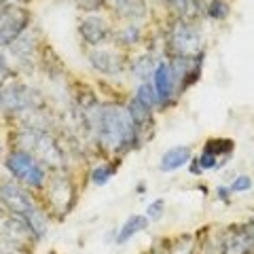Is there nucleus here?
<instances>
[{"label":"nucleus","instance_id":"obj_1","mask_svg":"<svg viewBox=\"0 0 254 254\" xmlns=\"http://www.w3.org/2000/svg\"><path fill=\"white\" fill-rule=\"evenodd\" d=\"M83 119L106 150L125 153V150H131L133 146L140 144V133L133 125L129 113H127V108L121 104H93L83 110Z\"/></svg>","mask_w":254,"mask_h":254},{"label":"nucleus","instance_id":"obj_2","mask_svg":"<svg viewBox=\"0 0 254 254\" xmlns=\"http://www.w3.org/2000/svg\"><path fill=\"white\" fill-rule=\"evenodd\" d=\"M17 140H19L21 148L28 150L30 155H34L38 161L49 163L51 168H62L64 165L62 148L58 144V140H55L49 131L38 129V127H23Z\"/></svg>","mask_w":254,"mask_h":254},{"label":"nucleus","instance_id":"obj_3","mask_svg":"<svg viewBox=\"0 0 254 254\" xmlns=\"http://www.w3.org/2000/svg\"><path fill=\"white\" fill-rule=\"evenodd\" d=\"M6 170L13 174V178H17L23 185H28L32 189H43L47 182V172L43 168V163L38 161L34 155H30L28 150L17 148L11 150L4 159Z\"/></svg>","mask_w":254,"mask_h":254},{"label":"nucleus","instance_id":"obj_4","mask_svg":"<svg viewBox=\"0 0 254 254\" xmlns=\"http://www.w3.org/2000/svg\"><path fill=\"white\" fill-rule=\"evenodd\" d=\"M30 13L19 4L0 6V47H11L26 32Z\"/></svg>","mask_w":254,"mask_h":254},{"label":"nucleus","instance_id":"obj_5","mask_svg":"<svg viewBox=\"0 0 254 254\" xmlns=\"http://www.w3.org/2000/svg\"><path fill=\"white\" fill-rule=\"evenodd\" d=\"M199 45H201V36L195 30L193 23H189L185 19L176 21V26L172 28L170 34V47L176 53V58H195L199 53Z\"/></svg>","mask_w":254,"mask_h":254},{"label":"nucleus","instance_id":"obj_6","mask_svg":"<svg viewBox=\"0 0 254 254\" xmlns=\"http://www.w3.org/2000/svg\"><path fill=\"white\" fill-rule=\"evenodd\" d=\"M0 203L4 205L6 212L19 218H26L32 210L38 208L28 190L15 185V182H0Z\"/></svg>","mask_w":254,"mask_h":254},{"label":"nucleus","instance_id":"obj_7","mask_svg":"<svg viewBox=\"0 0 254 254\" xmlns=\"http://www.w3.org/2000/svg\"><path fill=\"white\" fill-rule=\"evenodd\" d=\"M47 193H49V201L53 203V208L62 214H68L76 201V189L72 185V180L64 176V174H58V176L51 178Z\"/></svg>","mask_w":254,"mask_h":254},{"label":"nucleus","instance_id":"obj_8","mask_svg":"<svg viewBox=\"0 0 254 254\" xmlns=\"http://www.w3.org/2000/svg\"><path fill=\"white\" fill-rule=\"evenodd\" d=\"M32 91L21 83H6L0 89V106L4 113H26L32 110Z\"/></svg>","mask_w":254,"mask_h":254},{"label":"nucleus","instance_id":"obj_9","mask_svg":"<svg viewBox=\"0 0 254 254\" xmlns=\"http://www.w3.org/2000/svg\"><path fill=\"white\" fill-rule=\"evenodd\" d=\"M0 233L4 237V244L13 246V248H23L28 242H36V235L32 233V229L28 227V222L19 218V216H11L4 220L2 229H0Z\"/></svg>","mask_w":254,"mask_h":254},{"label":"nucleus","instance_id":"obj_10","mask_svg":"<svg viewBox=\"0 0 254 254\" xmlns=\"http://www.w3.org/2000/svg\"><path fill=\"white\" fill-rule=\"evenodd\" d=\"M78 34L83 36V41L87 45L98 47V45H104L108 38L113 36V32H110V26L102 17H98V15H89V17H85L81 21Z\"/></svg>","mask_w":254,"mask_h":254},{"label":"nucleus","instance_id":"obj_11","mask_svg":"<svg viewBox=\"0 0 254 254\" xmlns=\"http://www.w3.org/2000/svg\"><path fill=\"white\" fill-rule=\"evenodd\" d=\"M174 72H172V66L168 62H157L155 66V72H153V87H155V93L159 98V104H168L174 95Z\"/></svg>","mask_w":254,"mask_h":254},{"label":"nucleus","instance_id":"obj_12","mask_svg":"<svg viewBox=\"0 0 254 254\" xmlns=\"http://www.w3.org/2000/svg\"><path fill=\"white\" fill-rule=\"evenodd\" d=\"M89 64L102 74H108V76H115V74H121L125 70V64L123 58L115 51H108V49H95L89 53Z\"/></svg>","mask_w":254,"mask_h":254},{"label":"nucleus","instance_id":"obj_13","mask_svg":"<svg viewBox=\"0 0 254 254\" xmlns=\"http://www.w3.org/2000/svg\"><path fill=\"white\" fill-rule=\"evenodd\" d=\"M127 113H129L133 125H136L138 133H142L144 129H153V108H148L146 104H142L138 98H131L129 104H127Z\"/></svg>","mask_w":254,"mask_h":254},{"label":"nucleus","instance_id":"obj_14","mask_svg":"<svg viewBox=\"0 0 254 254\" xmlns=\"http://www.w3.org/2000/svg\"><path fill=\"white\" fill-rule=\"evenodd\" d=\"M190 148L189 146H174L170 150H165L161 155V161H159V170L161 172H174L180 170L190 161Z\"/></svg>","mask_w":254,"mask_h":254},{"label":"nucleus","instance_id":"obj_15","mask_svg":"<svg viewBox=\"0 0 254 254\" xmlns=\"http://www.w3.org/2000/svg\"><path fill=\"white\" fill-rule=\"evenodd\" d=\"M146 227H148V216H144V214H133L121 227V231L117 235V244H125L127 240H131L133 235L140 233L142 229H146Z\"/></svg>","mask_w":254,"mask_h":254},{"label":"nucleus","instance_id":"obj_16","mask_svg":"<svg viewBox=\"0 0 254 254\" xmlns=\"http://www.w3.org/2000/svg\"><path fill=\"white\" fill-rule=\"evenodd\" d=\"M115 4H117V11L127 19H140L146 13V6L142 0H117Z\"/></svg>","mask_w":254,"mask_h":254},{"label":"nucleus","instance_id":"obj_17","mask_svg":"<svg viewBox=\"0 0 254 254\" xmlns=\"http://www.w3.org/2000/svg\"><path fill=\"white\" fill-rule=\"evenodd\" d=\"M140 36H142V30L136 23H129V26H123L121 30L117 32V43L121 47H131V45H138L140 43Z\"/></svg>","mask_w":254,"mask_h":254},{"label":"nucleus","instance_id":"obj_18","mask_svg":"<svg viewBox=\"0 0 254 254\" xmlns=\"http://www.w3.org/2000/svg\"><path fill=\"white\" fill-rule=\"evenodd\" d=\"M34 49H36V45H34V41L28 36V34H21L17 41H15L13 45H11V51L17 55V58L21 60V62H26V60H32V55H34Z\"/></svg>","mask_w":254,"mask_h":254},{"label":"nucleus","instance_id":"obj_19","mask_svg":"<svg viewBox=\"0 0 254 254\" xmlns=\"http://www.w3.org/2000/svg\"><path fill=\"white\" fill-rule=\"evenodd\" d=\"M203 150H210L216 157H229L233 153V140H227V138H214L205 142Z\"/></svg>","mask_w":254,"mask_h":254},{"label":"nucleus","instance_id":"obj_20","mask_svg":"<svg viewBox=\"0 0 254 254\" xmlns=\"http://www.w3.org/2000/svg\"><path fill=\"white\" fill-rule=\"evenodd\" d=\"M155 66L157 64L150 60V58H138V60H133V64H131V72L136 74L138 78H146V76H153V72H155Z\"/></svg>","mask_w":254,"mask_h":254},{"label":"nucleus","instance_id":"obj_21","mask_svg":"<svg viewBox=\"0 0 254 254\" xmlns=\"http://www.w3.org/2000/svg\"><path fill=\"white\" fill-rule=\"evenodd\" d=\"M136 98L142 102V104H146L148 108H155V106L159 104V98H157V93H155V87L148 85V83H142V85L138 87Z\"/></svg>","mask_w":254,"mask_h":254},{"label":"nucleus","instance_id":"obj_22","mask_svg":"<svg viewBox=\"0 0 254 254\" xmlns=\"http://www.w3.org/2000/svg\"><path fill=\"white\" fill-rule=\"evenodd\" d=\"M168 4H170V9L178 15V17L187 19V17L193 15L197 2H195V0H168Z\"/></svg>","mask_w":254,"mask_h":254},{"label":"nucleus","instance_id":"obj_23","mask_svg":"<svg viewBox=\"0 0 254 254\" xmlns=\"http://www.w3.org/2000/svg\"><path fill=\"white\" fill-rule=\"evenodd\" d=\"M113 174H115L113 165H110V163H102V165H98V168L91 170V182H93V185H98V187H102V185H106V182L113 178Z\"/></svg>","mask_w":254,"mask_h":254},{"label":"nucleus","instance_id":"obj_24","mask_svg":"<svg viewBox=\"0 0 254 254\" xmlns=\"http://www.w3.org/2000/svg\"><path fill=\"white\" fill-rule=\"evenodd\" d=\"M229 11H231V6H229L227 0H212V2L208 4V15L212 19H216V21L227 19Z\"/></svg>","mask_w":254,"mask_h":254},{"label":"nucleus","instance_id":"obj_25","mask_svg":"<svg viewBox=\"0 0 254 254\" xmlns=\"http://www.w3.org/2000/svg\"><path fill=\"white\" fill-rule=\"evenodd\" d=\"M195 250V242L190 235H182L178 237L176 242H174V246L170 248V254H193Z\"/></svg>","mask_w":254,"mask_h":254},{"label":"nucleus","instance_id":"obj_26","mask_svg":"<svg viewBox=\"0 0 254 254\" xmlns=\"http://www.w3.org/2000/svg\"><path fill=\"white\" fill-rule=\"evenodd\" d=\"M197 163H199V168L201 170H214V168H218V157L210 153V150H203V153L199 155V159H197Z\"/></svg>","mask_w":254,"mask_h":254},{"label":"nucleus","instance_id":"obj_27","mask_svg":"<svg viewBox=\"0 0 254 254\" xmlns=\"http://www.w3.org/2000/svg\"><path fill=\"white\" fill-rule=\"evenodd\" d=\"M163 208H165V203H163V199H157V201H153L148 205V210H146V216L148 218H153V220H159L163 216Z\"/></svg>","mask_w":254,"mask_h":254},{"label":"nucleus","instance_id":"obj_28","mask_svg":"<svg viewBox=\"0 0 254 254\" xmlns=\"http://www.w3.org/2000/svg\"><path fill=\"white\" fill-rule=\"evenodd\" d=\"M250 187H252V180L248 176H237L231 185V190L233 193H242V190H248Z\"/></svg>","mask_w":254,"mask_h":254},{"label":"nucleus","instance_id":"obj_29","mask_svg":"<svg viewBox=\"0 0 254 254\" xmlns=\"http://www.w3.org/2000/svg\"><path fill=\"white\" fill-rule=\"evenodd\" d=\"M83 11H100L104 6V0H74Z\"/></svg>","mask_w":254,"mask_h":254},{"label":"nucleus","instance_id":"obj_30","mask_svg":"<svg viewBox=\"0 0 254 254\" xmlns=\"http://www.w3.org/2000/svg\"><path fill=\"white\" fill-rule=\"evenodd\" d=\"M6 76H9V66L4 62V55L0 53V89L6 85Z\"/></svg>","mask_w":254,"mask_h":254},{"label":"nucleus","instance_id":"obj_31","mask_svg":"<svg viewBox=\"0 0 254 254\" xmlns=\"http://www.w3.org/2000/svg\"><path fill=\"white\" fill-rule=\"evenodd\" d=\"M0 254H21V250L19 248H13V246H9V244H2Z\"/></svg>","mask_w":254,"mask_h":254},{"label":"nucleus","instance_id":"obj_32","mask_svg":"<svg viewBox=\"0 0 254 254\" xmlns=\"http://www.w3.org/2000/svg\"><path fill=\"white\" fill-rule=\"evenodd\" d=\"M244 229H246V233H248V237H250V242L254 244V218H250V220H248V225H246Z\"/></svg>","mask_w":254,"mask_h":254},{"label":"nucleus","instance_id":"obj_33","mask_svg":"<svg viewBox=\"0 0 254 254\" xmlns=\"http://www.w3.org/2000/svg\"><path fill=\"white\" fill-rule=\"evenodd\" d=\"M227 193H229V189H225V187H220V189H218L220 199H225V201H227V199H229V195H227Z\"/></svg>","mask_w":254,"mask_h":254},{"label":"nucleus","instance_id":"obj_34","mask_svg":"<svg viewBox=\"0 0 254 254\" xmlns=\"http://www.w3.org/2000/svg\"><path fill=\"white\" fill-rule=\"evenodd\" d=\"M13 2H28V0H13Z\"/></svg>","mask_w":254,"mask_h":254},{"label":"nucleus","instance_id":"obj_35","mask_svg":"<svg viewBox=\"0 0 254 254\" xmlns=\"http://www.w3.org/2000/svg\"><path fill=\"white\" fill-rule=\"evenodd\" d=\"M0 157H2V146H0Z\"/></svg>","mask_w":254,"mask_h":254},{"label":"nucleus","instance_id":"obj_36","mask_svg":"<svg viewBox=\"0 0 254 254\" xmlns=\"http://www.w3.org/2000/svg\"><path fill=\"white\" fill-rule=\"evenodd\" d=\"M2 4H4V0H0V6H2Z\"/></svg>","mask_w":254,"mask_h":254},{"label":"nucleus","instance_id":"obj_37","mask_svg":"<svg viewBox=\"0 0 254 254\" xmlns=\"http://www.w3.org/2000/svg\"><path fill=\"white\" fill-rule=\"evenodd\" d=\"M0 110H2V106H0Z\"/></svg>","mask_w":254,"mask_h":254},{"label":"nucleus","instance_id":"obj_38","mask_svg":"<svg viewBox=\"0 0 254 254\" xmlns=\"http://www.w3.org/2000/svg\"><path fill=\"white\" fill-rule=\"evenodd\" d=\"M113 2H117V0H113Z\"/></svg>","mask_w":254,"mask_h":254},{"label":"nucleus","instance_id":"obj_39","mask_svg":"<svg viewBox=\"0 0 254 254\" xmlns=\"http://www.w3.org/2000/svg\"><path fill=\"white\" fill-rule=\"evenodd\" d=\"M51 254H55V252H51Z\"/></svg>","mask_w":254,"mask_h":254}]
</instances>
